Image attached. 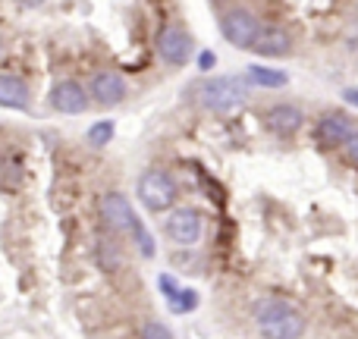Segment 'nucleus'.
I'll use <instances>...</instances> for the list:
<instances>
[{"label": "nucleus", "mask_w": 358, "mask_h": 339, "mask_svg": "<svg viewBox=\"0 0 358 339\" xmlns=\"http://www.w3.org/2000/svg\"><path fill=\"white\" fill-rule=\"evenodd\" d=\"M252 50L255 54H261V57H286L292 50V38L286 35L283 29H277V25H261V31H258V38H255V44H252Z\"/></svg>", "instance_id": "nucleus-12"}, {"label": "nucleus", "mask_w": 358, "mask_h": 339, "mask_svg": "<svg viewBox=\"0 0 358 339\" xmlns=\"http://www.w3.org/2000/svg\"><path fill=\"white\" fill-rule=\"evenodd\" d=\"M136 195H138V201H142L145 210H151V214H164V210H173V204L179 198V185L167 170L151 167L138 176Z\"/></svg>", "instance_id": "nucleus-3"}, {"label": "nucleus", "mask_w": 358, "mask_h": 339, "mask_svg": "<svg viewBox=\"0 0 358 339\" xmlns=\"http://www.w3.org/2000/svg\"><path fill=\"white\" fill-rule=\"evenodd\" d=\"M245 82L258 88H283L289 82V75L283 69H271V66H248L245 69Z\"/></svg>", "instance_id": "nucleus-14"}, {"label": "nucleus", "mask_w": 358, "mask_h": 339, "mask_svg": "<svg viewBox=\"0 0 358 339\" xmlns=\"http://www.w3.org/2000/svg\"><path fill=\"white\" fill-rule=\"evenodd\" d=\"M98 210H101L104 223L113 229V233L132 236V233H136V226L142 223V220H138V214L132 210V201L123 195V192H107V195H101Z\"/></svg>", "instance_id": "nucleus-4"}, {"label": "nucleus", "mask_w": 358, "mask_h": 339, "mask_svg": "<svg viewBox=\"0 0 358 339\" xmlns=\"http://www.w3.org/2000/svg\"><path fill=\"white\" fill-rule=\"evenodd\" d=\"M48 101H50V107H54L57 113H63V117H76V113H85L88 110L92 94H88V88L82 85V82L60 79V82H54Z\"/></svg>", "instance_id": "nucleus-5"}, {"label": "nucleus", "mask_w": 358, "mask_h": 339, "mask_svg": "<svg viewBox=\"0 0 358 339\" xmlns=\"http://www.w3.org/2000/svg\"><path fill=\"white\" fill-rule=\"evenodd\" d=\"M255 321L264 339H299L305 333V317L289 302L267 298L255 305Z\"/></svg>", "instance_id": "nucleus-2"}, {"label": "nucleus", "mask_w": 358, "mask_h": 339, "mask_svg": "<svg viewBox=\"0 0 358 339\" xmlns=\"http://www.w3.org/2000/svg\"><path fill=\"white\" fill-rule=\"evenodd\" d=\"M0 107H6V110H31V92L19 75H0Z\"/></svg>", "instance_id": "nucleus-13"}, {"label": "nucleus", "mask_w": 358, "mask_h": 339, "mask_svg": "<svg viewBox=\"0 0 358 339\" xmlns=\"http://www.w3.org/2000/svg\"><path fill=\"white\" fill-rule=\"evenodd\" d=\"M0 54H3V41H0Z\"/></svg>", "instance_id": "nucleus-24"}, {"label": "nucleus", "mask_w": 358, "mask_h": 339, "mask_svg": "<svg viewBox=\"0 0 358 339\" xmlns=\"http://www.w3.org/2000/svg\"><path fill=\"white\" fill-rule=\"evenodd\" d=\"M157 286H161V289H164V296H167V298H173V296H176V292H179V289H182V286H179V283H176V280H173V277H170V273H164V277H161V280H157Z\"/></svg>", "instance_id": "nucleus-20"}, {"label": "nucleus", "mask_w": 358, "mask_h": 339, "mask_svg": "<svg viewBox=\"0 0 358 339\" xmlns=\"http://www.w3.org/2000/svg\"><path fill=\"white\" fill-rule=\"evenodd\" d=\"M113 136H117V126L110 123V120H98V123L92 126V129H88V145H92V148H107V145L113 142Z\"/></svg>", "instance_id": "nucleus-15"}, {"label": "nucleus", "mask_w": 358, "mask_h": 339, "mask_svg": "<svg viewBox=\"0 0 358 339\" xmlns=\"http://www.w3.org/2000/svg\"><path fill=\"white\" fill-rule=\"evenodd\" d=\"M201 229H204V220L195 208H173L167 214V220H164V233L176 245H195L201 239Z\"/></svg>", "instance_id": "nucleus-6"}, {"label": "nucleus", "mask_w": 358, "mask_h": 339, "mask_svg": "<svg viewBox=\"0 0 358 339\" xmlns=\"http://www.w3.org/2000/svg\"><path fill=\"white\" fill-rule=\"evenodd\" d=\"M167 305H170L173 315H189V311H195V305H198V292L195 289H179L173 298H167Z\"/></svg>", "instance_id": "nucleus-16"}, {"label": "nucleus", "mask_w": 358, "mask_h": 339, "mask_svg": "<svg viewBox=\"0 0 358 339\" xmlns=\"http://www.w3.org/2000/svg\"><path fill=\"white\" fill-rule=\"evenodd\" d=\"M88 94L98 107H117L129 94V82L117 73V69H101L88 79Z\"/></svg>", "instance_id": "nucleus-7"}, {"label": "nucleus", "mask_w": 358, "mask_h": 339, "mask_svg": "<svg viewBox=\"0 0 358 339\" xmlns=\"http://www.w3.org/2000/svg\"><path fill=\"white\" fill-rule=\"evenodd\" d=\"M13 3L25 6V10H35V6H41V3H44V0H13Z\"/></svg>", "instance_id": "nucleus-23"}, {"label": "nucleus", "mask_w": 358, "mask_h": 339, "mask_svg": "<svg viewBox=\"0 0 358 339\" xmlns=\"http://www.w3.org/2000/svg\"><path fill=\"white\" fill-rule=\"evenodd\" d=\"M132 239L138 242V252L145 254V258H155V239H151V233L145 229V223H138L136 233H132Z\"/></svg>", "instance_id": "nucleus-17"}, {"label": "nucleus", "mask_w": 358, "mask_h": 339, "mask_svg": "<svg viewBox=\"0 0 358 339\" xmlns=\"http://www.w3.org/2000/svg\"><path fill=\"white\" fill-rule=\"evenodd\" d=\"M195 101L208 113L229 117L248 101V82L236 79V75H210V79L195 85Z\"/></svg>", "instance_id": "nucleus-1"}, {"label": "nucleus", "mask_w": 358, "mask_h": 339, "mask_svg": "<svg viewBox=\"0 0 358 339\" xmlns=\"http://www.w3.org/2000/svg\"><path fill=\"white\" fill-rule=\"evenodd\" d=\"M343 154L349 157V164H355V167H358V129L349 136V142L343 145Z\"/></svg>", "instance_id": "nucleus-19"}, {"label": "nucleus", "mask_w": 358, "mask_h": 339, "mask_svg": "<svg viewBox=\"0 0 358 339\" xmlns=\"http://www.w3.org/2000/svg\"><path fill=\"white\" fill-rule=\"evenodd\" d=\"M214 63H217V57L210 54V50H201V54H198V66L201 69H214Z\"/></svg>", "instance_id": "nucleus-21"}, {"label": "nucleus", "mask_w": 358, "mask_h": 339, "mask_svg": "<svg viewBox=\"0 0 358 339\" xmlns=\"http://www.w3.org/2000/svg\"><path fill=\"white\" fill-rule=\"evenodd\" d=\"M220 31L233 48H242V50H252L255 38L261 31V22L252 16L248 10H229L227 16L220 19Z\"/></svg>", "instance_id": "nucleus-8"}, {"label": "nucleus", "mask_w": 358, "mask_h": 339, "mask_svg": "<svg viewBox=\"0 0 358 339\" xmlns=\"http://www.w3.org/2000/svg\"><path fill=\"white\" fill-rule=\"evenodd\" d=\"M192 50H195V41L185 29L179 25H167V29L157 35V54L167 66H185L192 60Z\"/></svg>", "instance_id": "nucleus-9"}, {"label": "nucleus", "mask_w": 358, "mask_h": 339, "mask_svg": "<svg viewBox=\"0 0 358 339\" xmlns=\"http://www.w3.org/2000/svg\"><path fill=\"white\" fill-rule=\"evenodd\" d=\"M343 98H346L349 104H355V107H358V88H346V92H343Z\"/></svg>", "instance_id": "nucleus-22"}, {"label": "nucleus", "mask_w": 358, "mask_h": 339, "mask_svg": "<svg viewBox=\"0 0 358 339\" xmlns=\"http://www.w3.org/2000/svg\"><path fill=\"white\" fill-rule=\"evenodd\" d=\"M355 129L358 126L352 123L349 113H327V117L317 123V138H321V145H327V148H343Z\"/></svg>", "instance_id": "nucleus-10"}, {"label": "nucleus", "mask_w": 358, "mask_h": 339, "mask_svg": "<svg viewBox=\"0 0 358 339\" xmlns=\"http://www.w3.org/2000/svg\"><path fill=\"white\" fill-rule=\"evenodd\" d=\"M302 123H305L302 110H299V107H292V104H273L271 110L264 113V126L273 132V136H280V138L296 136V132L302 129Z\"/></svg>", "instance_id": "nucleus-11"}, {"label": "nucleus", "mask_w": 358, "mask_h": 339, "mask_svg": "<svg viewBox=\"0 0 358 339\" xmlns=\"http://www.w3.org/2000/svg\"><path fill=\"white\" fill-rule=\"evenodd\" d=\"M142 339H173V333H170L161 321H148L142 327Z\"/></svg>", "instance_id": "nucleus-18"}]
</instances>
